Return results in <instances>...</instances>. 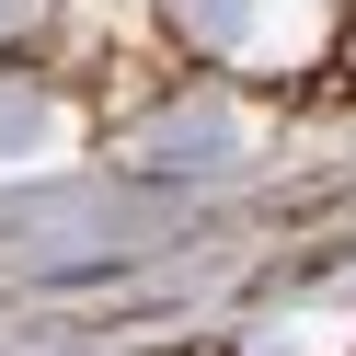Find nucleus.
Returning a JSON list of instances; mask_svg holds the SVG:
<instances>
[{
  "instance_id": "f257e3e1",
  "label": "nucleus",
  "mask_w": 356,
  "mask_h": 356,
  "mask_svg": "<svg viewBox=\"0 0 356 356\" xmlns=\"http://www.w3.org/2000/svg\"><path fill=\"white\" fill-rule=\"evenodd\" d=\"M0 12H24V0H0Z\"/></svg>"
}]
</instances>
